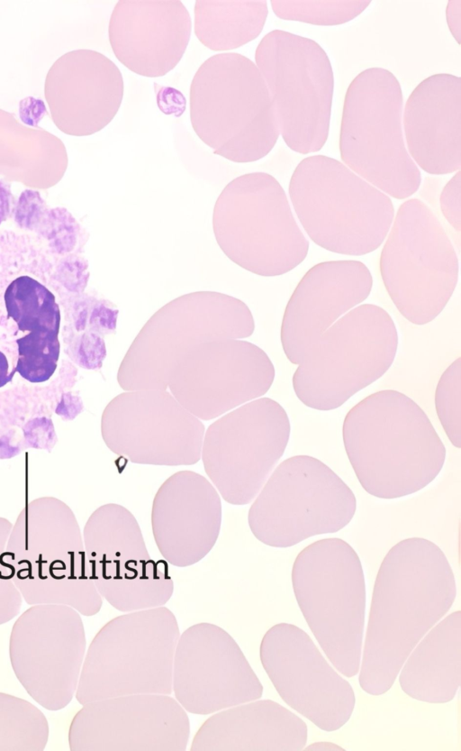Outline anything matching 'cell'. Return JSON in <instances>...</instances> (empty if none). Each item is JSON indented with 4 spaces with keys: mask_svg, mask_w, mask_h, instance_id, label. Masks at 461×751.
<instances>
[{
    "mask_svg": "<svg viewBox=\"0 0 461 751\" xmlns=\"http://www.w3.org/2000/svg\"><path fill=\"white\" fill-rule=\"evenodd\" d=\"M288 191L307 235L332 252L360 256L374 252L385 240L394 218L386 194L328 156L301 160Z\"/></svg>",
    "mask_w": 461,
    "mask_h": 751,
    "instance_id": "cell-5",
    "label": "cell"
},
{
    "mask_svg": "<svg viewBox=\"0 0 461 751\" xmlns=\"http://www.w3.org/2000/svg\"><path fill=\"white\" fill-rule=\"evenodd\" d=\"M151 529L163 560L188 567L215 545L221 526V498L212 483L193 471L169 476L157 490Z\"/></svg>",
    "mask_w": 461,
    "mask_h": 751,
    "instance_id": "cell-25",
    "label": "cell"
},
{
    "mask_svg": "<svg viewBox=\"0 0 461 751\" xmlns=\"http://www.w3.org/2000/svg\"><path fill=\"white\" fill-rule=\"evenodd\" d=\"M82 533L90 578L113 608L124 613L168 602L174 582L167 563L149 555L129 509L104 504L91 513Z\"/></svg>",
    "mask_w": 461,
    "mask_h": 751,
    "instance_id": "cell-16",
    "label": "cell"
},
{
    "mask_svg": "<svg viewBox=\"0 0 461 751\" xmlns=\"http://www.w3.org/2000/svg\"><path fill=\"white\" fill-rule=\"evenodd\" d=\"M49 736L48 719L37 706L0 691V751H42Z\"/></svg>",
    "mask_w": 461,
    "mask_h": 751,
    "instance_id": "cell-32",
    "label": "cell"
},
{
    "mask_svg": "<svg viewBox=\"0 0 461 751\" xmlns=\"http://www.w3.org/2000/svg\"><path fill=\"white\" fill-rule=\"evenodd\" d=\"M179 635L176 616L164 606L110 619L86 650L76 700L83 705L129 694H171Z\"/></svg>",
    "mask_w": 461,
    "mask_h": 751,
    "instance_id": "cell-7",
    "label": "cell"
},
{
    "mask_svg": "<svg viewBox=\"0 0 461 751\" xmlns=\"http://www.w3.org/2000/svg\"><path fill=\"white\" fill-rule=\"evenodd\" d=\"M402 110L397 78L383 68L366 69L346 91L339 133L343 164L396 199L413 195L421 183L405 145Z\"/></svg>",
    "mask_w": 461,
    "mask_h": 751,
    "instance_id": "cell-8",
    "label": "cell"
},
{
    "mask_svg": "<svg viewBox=\"0 0 461 751\" xmlns=\"http://www.w3.org/2000/svg\"><path fill=\"white\" fill-rule=\"evenodd\" d=\"M292 585L303 616L330 662L344 676H356L366 618V582L357 552L337 537L310 544L294 562Z\"/></svg>",
    "mask_w": 461,
    "mask_h": 751,
    "instance_id": "cell-6",
    "label": "cell"
},
{
    "mask_svg": "<svg viewBox=\"0 0 461 751\" xmlns=\"http://www.w3.org/2000/svg\"><path fill=\"white\" fill-rule=\"evenodd\" d=\"M68 732L71 751H185L187 712L170 694L137 693L81 705Z\"/></svg>",
    "mask_w": 461,
    "mask_h": 751,
    "instance_id": "cell-21",
    "label": "cell"
},
{
    "mask_svg": "<svg viewBox=\"0 0 461 751\" xmlns=\"http://www.w3.org/2000/svg\"><path fill=\"white\" fill-rule=\"evenodd\" d=\"M372 287L371 272L359 261L312 266L297 284L283 316L280 339L289 362L300 364L336 320L368 298Z\"/></svg>",
    "mask_w": 461,
    "mask_h": 751,
    "instance_id": "cell-24",
    "label": "cell"
},
{
    "mask_svg": "<svg viewBox=\"0 0 461 751\" xmlns=\"http://www.w3.org/2000/svg\"><path fill=\"white\" fill-rule=\"evenodd\" d=\"M303 749H306V750H308V749H311V750H339V749H341V750H343V748L340 747L339 746H337L336 744L330 743V742L312 743L311 746H309L307 747H304Z\"/></svg>",
    "mask_w": 461,
    "mask_h": 751,
    "instance_id": "cell-43",
    "label": "cell"
},
{
    "mask_svg": "<svg viewBox=\"0 0 461 751\" xmlns=\"http://www.w3.org/2000/svg\"><path fill=\"white\" fill-rule=\"evenodd\" d=\"M194 33L200 42L215 51L230 50L255 40L267 14L266 1H196Z\"/></svg>",
    "mask_w": 461,
    "mask_h": 751,
    "instance_id": "cell-30",
    "label": "cell"
},
{
    "mask_svg": "<svg viewBox=\"0 0 461 751\" xmlns=\"http://www.w3.org/2000/svg\"><path fill=\"white\" fill-rule=\"evenodd\" d=\"M259 658L282 700L320 729L336 731L349 720L354 690L304 630L285 622L272 626L261 639Z\"/></svg>",
    "mask_w": 461,
    "mask_h": 751,
    "instance_id": "cell-19",
    "label": "cell"
},
{
    "mask_svg": "<svg viewBox=\"0 0 461 751\" xmlns=\"http://www.w3.org/2000/svg\"><path fill=\"white\" fill-rule=\"evenodd\" d=\"M401 689L428 703H447L461 683V611L439 620L411 650L399 673Z\"/></svg>",
    "mask_w": 461,
    "mask_h": 751,
    "instance_id": "cell-29",
    "label": "cell"
},
{
    "mask_svg": "<svg viewBox=\"0 0 461 751\" xmlns=\"http://www.w3.org/2000/svg\"><path fill=\"white\" fill-rule=\"evenodd\" d=\"M456 596L453 570L435 543L410 537L388 551L373 589L358 672L365 692L379 696L392 688L411 650Z\"/></svg>",
    "mask_w": 461,
    "mask_h": 751,
    "instance_id": "cell-1",
    "label": "cell"
},
{
    "mask_svg": "<svg viewBox=\"0 0 461 751\" xmlns=\"http://www.w3.org/2000/svg\"><path fill=\"white\" fill-rule=\"evenodd\" d=\"M441 213L448 224L461 231V171L458 170L444 186L440 197Z\"/></svg>",
    "mask_w": 461,
    "mask_h": 751,
    "instance_id": "cell-37",
    "label": "cell"
},
{
    "mask_svg": "<svg viewBox=\"0 0 461 751\" xmlns=\"http://www.w3.org/2000/svg\"><path fill=\"white\" fill-rule=\"evenodd\" d=\"M124 92L122 75L96 50L68 51L50 68L44 96L54 124L73 136L94 134L112 122Z\"/></svg>",
    "mask_w": 461,
    "mask_h": 751,
    "instance_id": "cell-23",
    "label": "cell"
},
{
    "mask_svg": "<svg viewBox=\"0 0 461 751\" xmlns=\"http://www.w3.org/2000/svg\"><path fill=\"white\" fill-rule=\"evenodd\" d=\"M275 367L258 345L240 339L203 343L187 353L172 371L167 389L200 420L214 419L265 395Z\"/></svg>",
    "mask_w": 461,
    "mask_h": 751,
    "instance_id": "cell-20",
    "label": "cell"
},
{
    "mask_svg": "<svg viewBox=\"0 0 461 751\" xmlns=\"http://www.w3.org/2000/svg\"><path fill=\"white\" fill-rule=\"evenodd\" d=\"M380 255L385 289L400 314L423 325L445 308L458 281L456 249L433 211L411 198L398 208Z\"/></svg>",
    "mask_w": 461,
    "mask_h": 751,
    "instance_id": "cell-12",
    "label": "cell"
},
{
    "mask_svg": "<svg viewBox=\"0 0 461 751\" xmlns=\"http://www.w3.org/2000/svg\"><path fill=\"white\" fill-rule=\"evenodd\" d=\"M5 561L30 606L63 604L86 617L103 606L89 575L83 533L60 499L43 496L24 505L13 524Z\"/></svg>",
    "mask_w": 461,
    "mask_h": 751,
    "instance_id": "cell-3",
    "label": "cell"
},
{
    "mask_svg": "<svg viewBox=\"0 0 461 751\" xmlns=\"http://www.w3.org/2000/svg\"><path fill=\"white\" fill-rule=\"evenodd\" d=\"M446 19L448 29L456 41L460 44L461 40V1H449L446 7Z\"/></svg>",
    "mask_w": 461,
    "mask_h": 751,
    "instance_id": "cell-40",
    "label": "cell"
},
{
    "mask_svg": "<svg viewBox=\"0 0 461 751\" xmlns=\"http://www.w3.org/2000/svg\"><path fill=\"white\" fill-rule=\"evenodd\" d=\"M14 205L10 183L0 179V224L14 210Z\"/></svg>",
    "mask_w": 461,
    "mask_h": 751,
    "instance_id": "cell-41",
    "label": "cell"
},
{
    "mask_svg": "<svg viewBox=\"0 0 461 751\" xmlns=\"http://www.w3.org/2000/svg\"><path fill=\"white\" fill-rule=\"evenodd\" d=\"M306 723L271 700H254L217 711L200 726L191 751H299Z\"/></svg>",
    "mask_w": 461,
    "mask_h": 751,
    "instance_id": "cell-28",
    "label": "cell"
},
{
    "mask_svg": "<svg viewBox=\"0 0 461 751\" xmlns=\"http://www.w3.org/2000/svg\"><path fill=\"white\" fill-rule=\"evenodd\" d=\"M13 523L0 517V625L5 624L19 615L23 597L15 586L10 567L5 561L6 544Z\"/></svg>",
    "mask_w": 461,
    "mask_h": 751,
    "instance_id": "cell-36",
    "label": "cell"
},
{
    "mask_svg": "<svg viewBox=\"0 0 461 751\" xmlns=\"http://www.w3.org/2000/svg\"><path fill=\"white\" fill-rule=\"evenodd\" d=\"M435 408L451 444L461 447V357L444 371L435 390Z\"/></svg>",
    "mask_w": 461,
    "mask_h": 751,
    "instance_id": "cell-35",
    "label": "cell"
},
{
    "mask_svg": "<svg viewBox=\"0 0 461 751\" xmlns=\"http://www.w3.org/2000/svg\"><path fill=\"white\" fill-rule=\"evenodd\" d=\"M190 121L214 154L238 163L267 156L280 134L264 78L251 60L236 52L212 55L196 70Z\"/></svg>",
    "mask_w": 461,
    "mask_h": 751,
    "instance_id": "cell-4",
    "label": "cell"
},
{
    "mask_svg": "<svg viewBox=\"0 0 461 751\" xmlns=\"http://www.w3.org/2000/svg\"><path fill=\"white\" fill-rule=\"evenodd\" d=\"M255 321L240 299L216 291L182 295L160 307L145 323L117 372L123 390H167L178 362L197 345L249 337Z\"/></svg>",
    "mask_w": 461,
    "mask_h": 751,
    "instance_id": "cell-9",
    "label": "cell"
},
{
    "mask_svg": "<svg viewBox=\"0 0 461 751\" xmlns=\"http://www.w3.org/2000/svg\"><path fill=\"white\" fill-rule=\"evenodd\" d=\"M81 614L68 605H31L9 637L14 673L41 707L57 711L73 700L86 650Z\"/></svg>",
    "mask_w": 461,
    "mask_h": 751,
    "instance_id": "cell-17",
    "label": "cell"
},
{
    "mask_svg": "<svg viewBox=\"0 0 461 751\" xmlns=\"http://www.w3.org/2000/svg\"><path fill=\"white\" fill-rule=\"evenodd\" d=\"M204 432L202 421L162 389L120 393L101 417V435L109 450L138 464H195Z\"/></svg>",
    "mask_w": 461,
    "mask_h": 751,
    "instance_id": "cell-18",
    "label": "cell"
},
{
    "mask_svg": "<svg viewBox=\"0 0 461 751\" xmlns=\"http://www.w3.org/2000/svg\"><path fill=\"white\" fill-rule=\"evenodd\" d=\"M172 692L186 712L211 715L260 699L263 686L236 640L222 627L200 622L179 635Z\"/></svg>",
    "mask_w": 461,
    "mask_h": 751,
    "instance_id": "cell-22",
    "label": "cell"
},
{
    "mask_svg": "<svg viewBox=\"0 0 461 751\" xmlns=\"http://www.w3.org/2000/svg\"><path fill=\"white\" fill-rule=\"evenodd\" d=\"M290 431L287 413L269 398L247 402L208 426L201 459L224 501H253L283 456Z\"/></svg>",
    "mask_w": 461,
    "mask_h": 751,
    "instance_id": "cell-15",
    "label": "cell"
},
{
    "mask_svg": "<svg viewBox=\"0 0 461 751\" xmlns=\"http://www.w3.org/2000/svg\"><path fill=\"white\" fill-rule=\"evenodd\" d=\"M255 60L285 144L301 154L319 151L329 136L334 89L326 51L312 39L276 29L261 39Z\"/></svg>",
    "mask_w": 461,
    "mask_h": 751,
    "instance_id": "cell-14",
    "label": "cell"
},
{
    "mask_svg": "<svg viewBox=\"0 0 461 751\" xmlns=\"http://www.w3.org/2000/svg\"><path fill=\"white\" fill-rule=\"evenodd\" d=\"M357 499L328 465L310 455L280 463L253 499L248 524L261 543L285 548L335 533L353 518Z\"/></svg>",
    "mask_w": 461,
    "mask_h": 751,
    "instance_id": "cell-13",
    "label": "cell"
},
{
    "mask_svg": "<svg viewBox=\"0 0 461 751\" xmlns=\"http://www.w3.org/2000/svg\"><path fill=\"white\" fill-rule=\"evenodd\" d=\"M407 151L431 175L461 168V78L437 73L412 90L402 110Z\"/></svg>",
    "mask_w": 461,
    "mask_h": 751,
    "instance_id": "cell-27",
    "label": "cell"
},
{
    "mask_svg": "<svg viewBox=\"0 0 461 751\" xmlns=\"http://www.w3.org/2000/svg\"><path fill=\"white\" fill-rule=\"evenodd\" d=\"M47 114L45 103L40 98L27 96L19 102V118L31 128H39V123Z\"/></svg>",
    "mask_w": 461,
    "mask_h": 751,
    "instance_id": "cell-39",
    "label": "cell"
},
{
    "mask_svg": "<svg viewBox=\"0 0 461 751\" xmlns=\"http://www.w3.org/2000/svg\"><path fill=\"white\" fill-rule=\"evenodd\" d=\"M58 335V331L44 330L30 332L17 339L19 357L14 371L32 383L48 380L59 357Z\"/></svg>",
    "mask_w": 461,
    "mask_h": 751,
    "instance_id": "cell-34",
    "label": "cell"
},
{
    "mask_svg": "<svg viewBox=\"0 0 461 751\" xmlns=\"http://www.w3.org/2000/svg\"><path fill=\"white\" fill-rule=\"evenodd\" d=\"M14 210L20 225L32 229V224L45 214L46 205L38 191L26 189L20 195Z\"/></svg>",
    "mask_w": 461,
    "mask_h": 751,
    "instance_id": "cell-38",
    "label": "cell"
},
{
    "mask_svg": "<svg viewBox=\"0 0 461 751\" xmlns=\"http://www.w3.org/2000/svg\"><path fill=\"white\" fill-rule=\"evenodd\" d=\"M398 347L394 321L381 307L362 304L336 320L306 353L294 372L298 399L332 410L381 378Z\"/></svg>",
    "mask_w": 461,
    "mask_h": 751,
    "instance_id": "cell-11",
    "label": "cell"
},
{
    "mask_svg": "<svg viewBox=\"0 0 461 751\" xmlns=\"http://www.w3.org/2000/svg\"><path fill=\"white\" fill-rule=\"evenodd\" d=\"M370 1H271L276 15L284 20L314 25L348 23L370 5Z\"/></svg>",
    "mask_w": 461,
    "mask_h": 751,
    "instance_id": "cell-33",
    "label": "cell"
},
{
    "mask_svg": "<svg viewBox=\"0 0 461 751\" xmlns=\"http://www.w3.org/2000/svg\"><path fill=\"white\" fill-rule=\"evenodd\" d=\"M7 318L22 332L59 331L60 311L55 296L29 275L12 280L4 294Z\"/></svg>",
    "mask_w": 461,
    "mask_h": 751,
    "instance_id": "cell-31",
    "label": "cell"
},
{
    "mask_svg": "<svg viewBox=\"0 0 461 751\" xmlns=\"http://www.w3.org/2000/svg\"><path fill=\"white\" fill-rule=\"evenodd\" d=\"M212 221L223 253L258 276L285 274L309 252L285 191L266 172L247 173L228 183L217 197Z\"/></svg>",
    "mask_w": 461,
    "mask_h": 751,
    "instance_id": "cell-10",
    "label": "cell"
},
{
    "mask_svg": "<svg viewBox=\"0 0 461 751\" xmlns=\"http://www.w3.org/2000/svg\"><path fill=\"white\" fill-rule=\"evenodd\" d=\"M192 23L181 1H119L108 37L117 60L133 73L162 77L181 60Z\"/></svg>",
    "mask_w": 461,
    "mask_h": 751,
    "instance_id": "cell-26",
    "label": "cell"
},
{
    "mask_svg": "<svg viewBox=\"0 0 461 751\" xmlns=\"http://www.w3.org/2000/svg\"><path fill=\"white\" fill-rule=\"evenodd\" d=\"M16 371L14 369L8 374V362L5 355L0 352V387L5 386L7 382L11 381L14 373Z\"/></svg>",
    "mask_w": 461,
    "mask_h": 751,
    "instance_id": "cell-42",
    "label": "cell"
},
{
    "mask_svg": "<svg viewBox=\"0 0 461 751\" xmlns=\"http://www.w3.org/2000/svg\"><path fill=\"white\" fill-rule=\"evenodd\" d=\"M346 453L362 488L379 499L415 493L439 474L446 448L423 409L394 389L372 393L347 413Z\"/></svg>",
    "mask_w": 461,
    "mask_h": 751,
    "instance_id": "cell-2",
    "label": "cell"
}]
</instances>
